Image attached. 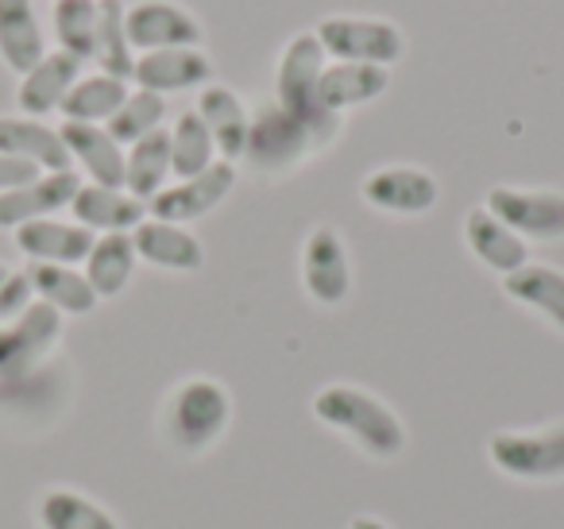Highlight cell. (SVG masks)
I'll list each match as a JSON object with an SVG mask.
<instances>
[{
    "instance_id": "obj_29",
    "label": "cell",
    "mask_w": 564,
    "mask_h": 529,
    "mask_svg": "<svg viewBox=\"0 0 564 529\" xmlns=\"http://www.w3.org/2000/svg\"><path fill=\"white\" fill-rule=\"evenodd\" d=\"M128 94H132V86H128L124 78H112V74H82L78 82H74L70 97L63 101V120H70V125H109L112 117L120 112V105L128 101Z\"/></svg>"
},
{
    "instance_id": "obj_26",
    "label": "cell",
    "mask_w": 564,
    "mask_h": 529,
    "mask_svg": "<svg viewBox=\"0 0 564 529\" xmlns=\"http://www.w3.org/2000/svg\"><path fill=\"white\" fill-rule=\"evenodd\" d=\"M28 282H32L35 302L51 305L63 317H89L101 298L94 294L89 279L82 267H58V263H32L28 267Z\"/></svg>"
},
{
    "instance_id": "obj_13",
    "label": "cell",
    "mask_w": 564,
    "mask_h": 529,
    "mask_svg": "<svg viewBox=\"0 0 564 529\" xmlns=\"http://www.w3.org/2000/svg\"><path fill=\"white\" fill-rule=\"evenodd\" d=\"M78 190H82L78 171L35 174V179L24 182V186L0 194V233H17V228L32 225V220L58 217L63 209H70Z\"/></svg>"
},
{
    "instance_id": "obj_28",
    "label": "cell",
    "mask_w": 564,
    "mask_h": 529,
    "mask_svg": "<svg viewBox=\"0 0 564 529\" xmlns=\"http://www.w3.org/2000/svg\"><path fill=\"white\" fill-rule=\"evenodd\" d=\"M502 290H507V298H514L518 305L541 313L549 325L564 333V271L561 267L533 263L530 259L525 267H518L514 274L502 279Z\"/></svg>"
},
{
    "instance_id": "obj_14",
    "label": "cell",
    "mask_w": 564,
    "mask_h": 529,
    "mask_svg": "<svg viewBox=\"0 0 564 529\" xmlns=\"http://www.w3.org/2000/svg\"><path fill=\"white\" fill-rule=\"evenodd\" d=\"M132 82H135V89H148V94H159V97L205 89V86H213V58L205 55L202 47L148 51V55H135Z\"/></svg>"
},
{
    "instance_id": "obj_36",
    "label": "cell",
    "mask_w": 564,
    "mask_h": 529,
    "mask_svg": "<svg viewBox=\"0 0 564 529\" xmlns=\"http://www.w3.org/2000/svg\"><path fill=\"white\" fill-rule=\"evenodd\" d=\"M35 174H43V171H35L32 163H20V159H12V155H0V194L24 186V182H32Z\"/></svg>"
},
{
    "instance_id": "obj_32",
    "label": "cell",
    "mask_w": 564,
    "mask_h": 529,
    "mask_svg": "<svg viewBox=\"0 0 564 529\" xmlns=\"http://www.w3.org/2000/svg\"><path fill=\"white\" fill-rule=\"evenodd\" d=\"M166 132H171V174L174 179H194V174L209 171V166L217 163L213 136L194 109L178 112V120H174Z\"/></svg>"
},
{
    "instance_id": "obj_11",
    "label": "cell",
    "mask_w": 564,
    "mask_h": 529,
    "mask_svg": "<svg viewBox=\"0 0 564 529\" xmlns=\"http://www.w3.org/2000/svg\"><path fill=\"white\" fill-rule=\"evenodd\" d=\"M360 194L371 209L391 213V217H425L441 202V182L425 166L394 163L371 171L364 179Z\"/></svg>"
},
{
    "instance_id": "obj_21",
    "label": "cell",
    "mask_w": 564,
    "mask_h": 529,
    "mask_svg": "<svg viewBox=\"0 0 564 529\" xmlns=\"http://www.w3.org/2000/svg\"><path fill=\"white\" fill-rule=\"evenodd\" d=\"M70 213L82 228H89L94 236L109 233H135V225L148 220V205L140 197H132L128 190L112 186H94V182H82V190L74 194Z\"/></svg>"
},
{
    "instance_id": "obj_4",
    "label": "cell",
    "mask_w": 564,
    "mask_h": 529,
    "mask_svg": "<svg viewBox=\"0 0 564 529\" xmlns=\"http://www.w3.org/2000/svg\"><path fill=\"white\" fill-rule=\"evenodd\" d=\"M329 143L302 125L294 112H286L279 101H267L251 112L248 128V148H243V163L251 171L267 174V179H282V174L299 171L306 159H314L317 151H325Z\"/></svg>"
},
{
    "instance_id": "obj_23",
    "label": "cell",
    "mask_w": 564,
    "mask_h": 529,
    "mask_svg": "<svg viewBox=\"0 0 564 529\" xmlns=\"http://www.w3.org/2000/svg\"><path fill=\"white\" fill-rule=\"evenodd\" d=\"M35 526L40 529H120L117 514L94 495L70 483H51L35 495Z\"/></svg>"
},
{
    "instance_id": "obj_20",
    "label": "cell",
    "mask_w": 564,
    "mask_h": 529,
    "mask_svg": "<svg viewBox=\"0 0 564 529\" xmlns=\"http://www.w3.org/2000/svg\"><path fill=\"white\" fill-rule=\"evenodd\" d=\"M197 117L209 128L213 148L225 163H240L243 148H248V128H251V109L243 105V97L228 86H205L197 94Z\"/></svg>"
},
{
    "instance_id": "obj_31",
    "label": "cell",
    "mask_w": 564,
    "mask_h": 529,
    "mask_svg": "<svg viewBox=\"0 0 564 529\" xmlns=\"http://www.w3.org/2000/svg\"><path fill=\"white\" fill-rule=\"evenodd\" d=\"M97 28H101V0H51V32L58 51L78 63H94Z\"/></svg>"
},
{
    "instance_id": "obj_15",
    "label": "cell",
    "mask_w": 564,
    "mask_h": 529,
    "mask_svg": "<svg viewBox=\"0 0 564 529\" xmlns=\"http://www.w3.org/2000/svg\"><path fill=\"white\" fill-rule=\"evenodd\" d=\"M86 74V63H78L74 55L66 51H47L40 63L32 66L28 74L17 78V109L20 117H35V120H47L51 112L63 109V101L70 97L74 82Z\"/></svg>"
},
{
    "instance_id": "obj_24",
    "label": "cell",
    "mask_w": 564,
    "mask_h": 529,
    "mask_svg": "<svg viewBox=\"0 0 564 529\" xmlns=\"http://www.w3.org/2000/svg\"><path fill=\"white\" fill-rule=\"evenodd\" d=\"M464 244H468V251L479 259V263L491 267V271L502 274V279L514 274L518 267L530 263V244H525L518 233H510L499 217H491L484 205L464 217Z\"/></svg>"
},
{
    "instance_id": "obj_33",
    "label": "cell",
    "mask_w": 564,
    "mask_h": 529,
    "mask_svg": "<svg viewBox=\"0 0 564 529\" xmlns=\"http://www.w3.org/2000/svg\"><path fill=\"white\" fill-rule=\"evenodd\" d=\"M124 0H101V28H97V55L94 66L101 74L112 78L132 82V66H135V51L128 43V28H124Z\"/></svg>"
},
{
    "instance_id": "obj_38",
    "label": "cell",
    "mask_w": 564,
    "mask_h": 529,
    "mask_svg": "<svg viewBox=\"0 0 564 529\" xmlns=\"http://www.w3.org/2000/svg\"><path fill=\"white\" fill-rule=\"evenodd\" d=\"M9 274H12V271H9V267H4V263H0V282H4V279H9Z\"/></svg>"
},
{
    "instance_id": "obj_34",
    "label": "cell",
    "mask_w": 564,
    "mask_h": 529,
    "mask_svg": "<svg viewBox=\"0 0 564 529\" xmlns=\"http://www.w3.org/2000/svg\"><path fill=\"white\" fill-rule=\"evenodd\" d=\"M163 125H166V97L148 94V89H132L128 101L120 105V112L105 128H109V136L120 148H132L135 140L159 132Z\"/></svg>"
},
{
    "instance_id": "obj_12",
    "label": "cell",
    "mask_w": 564,
    "mask_h": 529,
    "mask_svg": "<svg viewBox=\"0 0 564 529\" xmlns=\"http://www.w3.org/2000/svg\"><path fill=\"white\" fill-rule=\"evenodd\" d=\"M236 186V163H217L209 171L194 174V179H178L174 186H166L163 194H155L148 202V217L171 220V225H194V220L209 217Z\"/></svg>"
},
{
    "instance_id": "obj_10",
    "label": "cell",
    "mask_w": 564,
    "mask_h": 529,
    "mask_svg": "<svg viewBox=\"0 0 564 529\" xmlns=\"http://www.w3.org/2000/svg\"><path fill=\"white\" fill-rule=\"evenodd\" d=\"M302 287L317 305H345L352 294V256L333 225L310 228L302 244Z\"/></svg>"
},
{
    "instance_id": "obj_16",
    "label": "cell",
    "mask_w": 564,
    "mask_h": 529,
    "mask_svg": "<svg viewBox=\"0 0 564 529\" xmlns=\"http://www.w3.org/2000/svg\"><path fill=\"white\" fill-rule=\"evenodd\" d=\"M97 236L89 228H82L78 220H63V217H43L32 225L17 228L12 244L28 263H58V267H82L94 248Z\"/></svg>"
},
{
    "instance_id": "obj_22",
    "label": "cell",
    "mask_w": 564,
    "mask_h": 529,
    "mask_svg": "<svg viewBox=\"0 0 564 529\" xmlns=\"http://www.w3.org/2000/svg\"><path fill=\"white\" fill-rule=\"evenodd\" d=\"M0 155H12L20 163H32L35 171H74L66 143L58 136V128H51L47 120L35 117H0Z\"/></svg>"
},
{
    "instance_id": "obj_9",
    "label": "cell",
    "mask_w": 564,
    "mask_h": 529,
    "mask_svg": "<svg viewBox=\"0 0 564 529\" xmlns=\"http://www.w3.org/2000/svg\"><path fill=\"white\" fill-rule=\"evenodd\" d=\"M128 43L135 55L171 47H202L205 28L178 0H135L124 9Z\"/></svg>"
},
{
    "instance_id": "obj_19",
    "label": "cell",
    "mask_w": 564,
    "mask_h": 529,
    "mask_svg": "<svg viewBox=\"0 0 564 529\" xmlns=\"http://www.w3.org/2000/svg\"><path fill=\"white\" fill-rule=\"evenodd\" d=\"M47 51V32L35 0H0V66L20 78Z\"/></svg>"
},
{
    "instance_id": "obj_37",
    "label": "cell",
    "mask_w": 564,
    "mask_h": 529,
    "mask_svg": "<svg viewBox=\"0 0 564 529\" xmlns=\"http://www.w3.org/2000/svg\"><path fill=\"white\" fill-rule=\"evenodd\" d=\"M348 529H391L383 518H376V514H356L352 521H348Z\"/></svg>"
},
{
    "instance_id": "obj_7",
    "label": "cell",
    "mask_w": 564,
    "mask_h": 529,
    "mask_svg": "<svg viewBox=\"0 0 564 529\" xmlns=\"http://www.w3.org/2000/svg\"><path fill=\"white\" fill-rule=\"evenodd\" d=\"M484 209L499 217L510 233L525 244H553L564 240V190L549 186H491Z\"/></svg>"
},
{
    "instance_id": "obj_6",
    "label": "cell",
    "mask_w": 564,
    "mask_h": 529,
    "mask_svg": "<svg viewBox=\"0 0 564 529\" xmlns=\"http://www.w3.org/2000/svg\"><path fill=\"white\" fill-rule=\"evenodd\" d=\"M325 55L333 63H364L391 71L406 55V35L394 20L383 17H325L314 28Z\"/></svg>"
},
{
    "instance_id": "obj_2",
    "label": "cell",
    "mask_w": 564,
    "mask_h": 529,
    "mask_svg": "<svg viewBox=\"0 0 564 529\" xmlns=\"http://www.w3.org/2000/svg\"><path fill=\"white\" fill-rule=\"evenodd\" d=\"M314 418L337 429L340 436H348L371 460H394L406 449V425H402L399 413L379 395H371L368 387H356V382H329V387L317 390Z\"/></svg>"
},
{
    "instance_id": "obj_18",
    "label": "cell",
    "mask_w": 564,
    "mask_h": 529,
    "mask_svg": "<svg viewBox=\"0 0 564 529\" xmlns=\"http://www.w3.org/2000/svg\"><path fill=\"white\" fill-rule=\"evenodd\" d=\"M135 256L143 263L159 267V271H174V274H194L205 267V248L186 225H171V220H155L148 217L143 225H135L132 233Z\"/></svg>"
},
{
    "instance_id": "obj_30",
    "label": "cell",
    "mask_w": 564,
    "mask_h": 529,
    "mask_svg": "<svg viewBox=\"0 0 564 529\" xmlns=\"http://www.w3.org/2000/svg\"><path fill=\"white\" fill-rule=\"evenodd\" d=\"M166 179H171V132L166 128L124 148V190L132 197L148 205L166 190Z\"/></svg>"
},
{
    "instance_id": "obj_1",
    "label": "cell",
    "mask_w": 564,
    "mask_h": 529,
    "mask_svg": "<svg viewBox=\"0 0 564 529\" xmlns=\"http://www.w3.org/2000/svg\"><path fill=\"white\" fill-rule=\"evenodd\" d=\"M232 425V395L213 375H189L159 406V436L178 456H205Z\"/></svg>"
},
{
    "instance_id": "obj_8",
    "label": "cell",
    "mask_w": 564,
    "mask_h": 529,
    "mask_svg": "<svg viewBox=\"0 0 564 529\" xmlns=\"http://www.w3.org/2000/svg\"><path fill=\"white\" fill-rule=\"evenodd\" d=\"M63 313H55L51 305L32 302L17 321L0 325V382L51 364L55 348L63 344Z\"/></svg>"
},
{
    "instance_id": "obj_27",
    "label": "cell",
    "mask_w": 564,
    "mask_h": 529,
    "mask_svg": "<svg viewBox=\"0 0 564 529\" xmlns=\"http://www.w3.org/2000/svg\"><path fill=\"white\" fill-rule=\"evenodd\" d=\"M135 263H140V256H135L132 233H109L94 240L86 263H82V274L89 279L94 294L101 298V302H109V298H120L128 290V282H132V274H135Z\"/></svg>"
},
{
    "instance_id": "obj_5",
    "label": "cell",
    "mask_w": 564,
    "mask_h": 529,
    "mask_svg": "<svg viewBox=\"0 0 564 529\" xmlns=\"http://www.w3.org/2000/svg\"><path fill=\"white\" fill-rule=\"evenodd\" d=\"M487 456L502 475L522 483L564 479V418L533 429H499L487 441Z\"/></svg>"
},
{
    "instance_id": "obj_25",
    "label": "cell",
    "mask_w": 564,
    "mask_h": 529,
    "mask_svg": "<svg viewBox=\"0 0 564 529\" xmlns=\"http://www.w3.org/2000/svg\"><path fill=\"white\" fill-rule=\"evenodd\" d=\"M387 86H391V71H383V66L329 63L322 74V86H317V97H322L325 112L345 117L348 109H360V105H371L376 97H383Z\"/></svg>"
},
{
    "instance_id": "obj_3",
    "label": "cell",
    "mask_w": 564,
    "mask_h": 529,
    "mask_svg": "<svg viewBox=\"0 0 564 529\" xmlns=\"http://www.w3.org/2000/svg\"><path fill=\"white\" fill-rule=\"evenodd\" d=\"M325 66H329V55H325L322 40L314 32H299L282 47L279 66H274V101L294 112L306 128H314L325 143H333L340 136V117L325 112L322 97H317Z\"/></svg>"
},
{
    "instance_id": "obj_35",
    "label": "cell",
    "mask_w": 564,
    "mask_h": 529,
    "mask_svg": "<svg viewBox=\"0 0 564 529\" xmlns=\"http://www.w3.org/2000/svg\"><path fill=\"white\" fill-rule=\"evenodd\" d=\"M32 302H35V294H32V282H28V274L12 271L9 279L0 282V325L17 321Z\"/></svg>"
},
{
    "instance_id": "obj_17",
    "label": "cell",
    "mask_w": 564,
    "mask_h": 529,
    "mask_svg": "<svg viewBox=\"0 0 564 529\" xmlns=\"http://www.w3.org/2000/svg\"><path fill=\"white\" fill-rule=\"evenodd\" d=\"M58 136L66 143L70 166H78L86 174V182L94 186H112L124 190V148L109 136V128L101 125H70L63 120Z\"/></svg>"
}]
</instances>
